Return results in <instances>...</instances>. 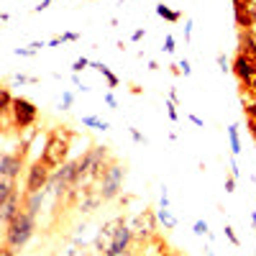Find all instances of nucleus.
I'll return each instance as SVG.
<instances>
[{
    "mask_svg": "<svg viewBox=\"0 0 256 256\" xmlns=\"http://www.w3.org/2000/svg\"><path fill=\"white\" fill-rule=\"evenodd\" d=\"M126 223V218L123 216H116V218H110L108 223H102V228L98 230V236H95V251L98 254H108V248L113 246V238H116V233H118V228Z\"/></svg>",
    "mask_w": 256,
    "mask_h": 256,
    "instance_id": "obj_7",
    "label": "nucleus"
},
{
    "mask_svg": "<svg viewBox=\"0 0 256 256\" xmlns=\"http://www.w3.org/2000/svg\"><path fill=\"white\" fill-rule=\"evenodd\" d=\"M16 82L18 84H36L38 80L36 77H26V74H16Z\"/></svg>",
    "mask_w": 256,
    "mask_h": 256,
    "instance_id": "obj_31",
    "label": "nucleus"
},
{
    "mask_svg": "<svg viewBox=\"0 0 256 256\" xmlns=\"http://www.w3.org/2000/svg\"><path fill=\"white\" fill-rule=\"evenodd\" d=\"M24 162H26V154H3L0 156V177H18L20 174V169H24Z\"/></svg>",
    "mask_w": 256,
    "mask_h": 256,
    "instance_id": "obj_10",
    "label": "nucleus"
},
{
    "mask_svg": "<svg viewBox=\"0 0 256 256\" xmlns=\"http://www.w3.org/2000/svg\"><path fill=\"white\" fill-rule=\"evenodd\" d=\"M230 72L238 77V82L244 84L254 72H256V62L251 59V56H246V54H236V59L230 62Z\"/></svg>",
    "mask_w": 256,
    "mask_h": 256,
    "instance_id": "obj_11",
    "label": "nucleus"
},
{
    "mask_svg": "<svg viewBox=\"0 0 256 256\" xmlns=\"http://www.w3.org/2000/svg\"><path fill=\"white\" fill-rule=\"evenodd\" d=\"M56 256H77V251H74V248H64V251L56 254Z\"/></svg>",
    "mask_w": 256,
    "mask_h": 256,
    "instance_id": "obj_45",
    "label": "nucleus"
},
{
    "mask_svg": "<svg viewBox=\"0 0 256 256\" xmlns=\"http://www.w3.org/2000/svg\"><path fill=\"white\" fill-rule=\"evenodd\" d=\"M156 16H162L164 20H169V24H177V20L182 18V10H172L169 6L159 3V6H156Z\"/></svg>",
    "mask_w": 256,
    "mask_h": 256,
    "instance_id": "obj_19",
    "label": "nucleus"
},
{
    "mask_svg": "<svg viewBox=\"0 0 256 256\" xmlns=\"http://www.w3.org/2000/svg\"><path fill=\"white\" fill-rule=\"evenodd\" d=\"M10 118H13V126L18 131H26L31 128L38 118V108L28 100V98H16L13 100V110H10Z\"/></svg>",
    "mask_w": 256,
    "mask_h": 256,
    "instance_id": "obj_6",
    "label": "nucleus"
},
{
    "mask_svg": "<svg viewBox=\"0 0 256 256\" xmlns=\"http://www.w3.org/2000/svg\"><path fill=\"white\" fill-rule=\"evenodd\" d=\"M246 123H248V134L256 138V118H251V120H246Z\"/></svg>",
    "mask_w": 256,
    "mask_h": 256,
    "instance_id": "obj_39",
    "label": "nucleus"
},
{
    "mask_svg": "<svg viewBox=\"0 0 256 256\" xmlns=\"http://www.w3.org/2000/svg\"><path fill=\"white\" fill-rule=\"evenodd\" d=\"M52 182V166L44 162V159H36L28 164L26 169V195H31V192H41L46 190Z\"/></svg>",
    "mask_w": 256,
    "mask_h": 256,
    "instance_id": "obj_5",
    "label": "nucleus"
},
{
    "mask_svg": "<svg viewBox=\"0 0 256 256\" xmlns=\"http://www.w3.org/2000/svg\"><path fill=\"white\" fill-rule=\"evenodd\" d=\"M216 59H218V70H220L223 74H228V72H230V62L226 59V54H218Z\"/></svg>",
    "mask_w": 256,
    "mask_h": 256,
    "instance_id": "obj_24",
    "label": "nucleus"
},
{
    "mask_svg": "<svg viewBox=\"0 0 256 256\" xmlns=\"http://www.w3.org/2000/svg\"><path fill=\"white\" fill-rule=\"evenodd\" d=\"M100 202H105L100 187H80V198H77L74 210L77 212H92L100 208Z\"/></svg>",
    "mask_w": 256,
    "mask_h": 256,
    "instance_id": "obj_8",
    "label": "nucleus"
},
{
    "mask_svg": "<svg viewBox=\"0 0 256 256\" xmlns=\"http://www.w3.org/2000/svg\"><path fill=\"white\" fill-rule=\"evenodd\" d=\"M228 138H230V152L233 156L241 154V136H238V123H230L228 126Z\"/></svg>",
    "mask_w": 256,
    "mask_h": 256,
    "instance_id": "obj_16",
    "label": "nucleus"
},
{
    "mask_svg": "<svg viewBox=\"0 0 256 256\" xmlns=\"http://www.w3.org/2000/svg\"><path fill=\"white\" fill-rule=\"evenodd\" d=\"M72 102H74V95H72V92H62V105H59L62 110H70Z\"/></svg>",
    "mask_w": 256,
    "mask_h": 256,
    "instance_id": "obj_25",
    "label": "nucleus"
},
{
    "mask_svg": "<svg viewBox=\"0 0 256 256\" xmlns=\"http://www.w3.org/2000/svg\"><path fill=\"white\" fill-rule=\"evenodd\" d=\"M251 34H254V36H256V24H254V28H251Z\"/></svg>",
    "mask_w": 256,
    "mask_h": 256,
    "instance_id": "obj_48",
    "label": "nucleus"
},
{
    "mask_svg": "<svg viewBox=\"0 0 256 256\" xmlns=\"http://www.w3.org/2000/svg\"><path fill=\"white\" fill-rule=\"evenodd\" d=\"M90 67H92L95 72H100V74H102L105 80H108V88H118V77H116V74H113V72H110L108 67H105V64H100V62H92Z\"/></svg>",
    "mask_w": 256,
    "mask_h": 256,
    "instance_id": "obj_20",
    "label": "nucleus"
},
{
    "mask_svg": "<svg viewBox=\"0 0 256 256\" xmlns=\"http://www.w3.org/2000/svg\"><path fill=\"white\" fill-rule=\"evenodd\" d=\"M0 256H18V251H16V248H10L8 244H3V248H0Z\"/></svg>",
    "mask_w": 256,
    "mask_h": 256,
    "instance_id": "obj_37",
    "label": "nucleus"
},
{
    "mask_svg": "<svg viewBox=\"0 0 256 256\" xmlns=\"http://www.w3.org/2000/svg\"><path fill=\"white\" fill-rule=\"evenodd\" d=\"M162 49H164L166 54H172V52H174V36H172V34L164 38V46H162Z\"/></svg>",
    "mask_w": 256,
    "mask_h": 256,
    "instance_id": "obj_30",
    "label": "nucleus"
},
{
    "mask_svg": "<svg viewBox=\"0 0 256 256\" xmlns=\"http://www.w3.org/2000/svg\"><path fill=\"white\" fill-rule=\"evenodd\" d=\"M16 54H18V56H34L36 52H34L31 46H20V49H16Z\"/></svg>",
    "mask_w": 256,
    "mask_h": 256,
    "instance_id": "obj_35",
    "label": "nucleus"
},
{
    "mask_svg": "<svg viewBox=\"0 0 256 256\" xmlns=\"http://www.w3.org/2000/svg\"><path fill=\"white\" fill-rule=\"evenodd\" d=\"M190 34H192V20L187 18V24H184V38L190 41Z\"/></svg>",
    "mask_w": 256,
    "mask_h": 256,
    "instance_id": "obj_43",
    "label": "nucleus"
},
{
    "mask_svg": "<svg viewBox=\"0 0 256 256\" xmlns=\"http://www.w3.org/2000/svg\"><path fill=\"white\" fill-rule=\"evenodd\" d=\"M244 90H246V92H251V95H256V72L244 82Z\"/></svg>",
    "mask_w": 256,
    "mask_h": 256,
    "instance_id": "obj_27",
    "label": "nucleus"
},
{
    "mask_svg": "<svg viewBox=\"0 0 256 256\" xmlns=\"http://www.w3.org/2000/svg\"><path fill=\"white\" fill-rule=\"evenodd\" d=\"M123 180H126V166L116 159L108 169H105V174H102L100 182H98V187H100V192H102V200H105V202H110V200H116V198L120 195Z\"/></svg>",
    "mask_w": 256,
    "mask_h": 256,
    "instance_id": "obj_3",
    "label": "nucleus"
},
{
    "mask_svg": "<svg viewBox=\"0 0 256 256\" xmlns=\"http://www.w3.org/2000/svg\"><path fill=\"white\" fill-rule=\"evenodd\" d=\"M105 105H108V108H113V110L118 108V100L113 98V92H105Z\"/></svg>",
    "mask_w": 256,
    "mask_h": 256,
    "instance_id": "obj_32",
    "label": "nucleus"
},
{
    "mask_svg": "<svg viewBox=\"0 0 256 256\" xmlns=\"http://www.w3.org/2000/svg\"><path fill=\"white\" fill-rule=\"evenodd\" d=\"M16 177H0V202L8 200L10 195H16Z\"/></svg>",
    "mask_w": 256,
    "mask_h": 256,
    "instance_id": "obj_15",
    "label": "nucleus"
},
{
    "mask_svg": "<svg viewBox=\"0 0 256 256\" xmlns=\"http://www.w3.org/2000/svg\"><path fill=\"white\" fill-rule=\"evenodd\" d=\"M251 226L256 228V212H251Z\"/></svg>",
    "mask_w": 256,
    "mask_h": 256,
    "instance_id": "obj_47",
    "label": "nucleus"
},
{
    "mask_svg": "<svg viewBox=\"0 0 256 256\" xmlns=\"http://www.w3.org/2000/svg\"><path fill=\"white\" fill-rule=\"evenodd\" d=\"M230 174H233V177H238V174H241V169H238V164H236V159H233V162H230Z\"/></svg>",
    "mask_w": 256,
    "mask_h": 256,
    "instance_id": "obj_40",
    "label": "nucleus"
},
{
    "mask_svg": "<svg viewBox=\"0 0 256 256\" xmlns=\"http://www.w3.org/2000/svg\"><path fill=\"white\" fill-rule=\"evenodd\" d=\"M128 134H131V138H134L136 144H146V136H144V134H138V128H134V126H131V128H128Z\"/></svg>",
    "mask_w": 256,
    "mask_h": 256,
    "instance_id": "obj_29",
    "label": "nucleus"
},
{
    "mask_svg": "<svg viewBox=\"0 0 256 256\" xmlns=\"http://www.w3.org/2000/svg\"><path fill=\"white\" fill-rule=\"evenodd\" d=\"M156 218H159V223H162L166 230H174V228H177V218L169 212V208H159V210H156Z\"/></svg>",
    "mask_w": 256,
    "mask_h": 256,
    "instance_id": "obj_18",
    "label": "nucleus"
},
{
    "mask_svg": "<svg viewBox=\"0 0 256 256\" xmlns=\"http://www.w3.org/2000/svg\"><path fill=\"white\" fill-rule=\"evenodd\" d=\"M190 120H192V123H195V126H200V128L205 126V123H202V118H198V116H190Z\"/></svg>",
    "mask_w": 256,
    "mask_h": 256,
    "instance_id": "obj_46",
    "label": "nucleus"
},
{
    "mask_svg": "<svg viewBox=\"0 0 256 256\" xmlns=\"http://www.w3.org/2000/svg\"><path fill=\"white\" fill-rule=\"evenodd\" d=\"M156 223H159V218H156V212H154V210H141L138 216L131 220L134 241L141 244V246H146L152 238H156V236H159V233H156V230H159Z\"/></svg>",
    "mask_w": 256,
    "mask_h": 256,
    "instance_id": "obj_4",
    "label": "nucleus"
},
{
    "mask_svg": "<svg viewBox=\"0 0 256 256\" xmlns=\"http://www.w3.org/2000/svg\"><path fill=\"white\" fill-rule=\"evenodd\" d=\"M13 95H10V88H0V116H8L13 110Z\"/></svg>",
    "mask_w": 256,
    "mask_h": 256,
    "instance_id": "obj_17",
    "label": "nucleus"
},
{
    "mask_svg": "<svg viewBox=\"0 0 256 256\" xmlns=\"http://www.w3.org/2000/svg\"><path fill=\"white\" fill-rule=\"evenodd\" d=\"M34 230H36V218L31 212L20 210L18 218H13L8 226H6V244L16 251H20L31 238H34Z\"/></svg>",
    "mask_w": 256,
    "mask_h": 256,
    "instance_id": "obj_2",
    "label": "nucleus"
},
{
    "mask_svg": "<svg viewBox=\"0 0 256 256\" xmlns=\"http://www.w3.org/2000/svg\"><path fill=\"white\" fill-rule=\"evenodd\" d=\"M192 230H195V236H205V233H208V223L205 220H195Z\"/></svg>",
    "mask_w": 256,
    "mask_h": 256,
    "instance_id": "obj_28",
    "label": "nucleus"
},
{
    "mask_svg": "<svg viewBox=\"0 0 256 256\" xmlns=\"http://www.w3.org/2000/svg\"><path fill=\"white\" fill-rule=\"evenodd\" d=\"M34 52H38V49H44V46H49V44H44V41H34V44H28Z\"/></svg>",
    "mask_w": 256,
    "mask_h": 256,
    "instance_id": "obj_42",
    "label": "nucleus"
},
{
    "mask_svg": "<svg viewBox=\"0 0 256 256\" xmlns=\"http://www.w3.org/2000/svg\"><path fill=\"white\" fill-rule=\"evenodd\" d=\"M226 192H236V177H226Z\"/></svg>",
    "mask_w": 256,
    "mask_h": 256,
    "instance_id": "obj_34",
    "label": "nucleus"
},
{
    "mask_svg": "<svg viewBox=\"0 0 256 256\" xmlns=\"http://www.w3.org/2000/svg\"><path fill=\"white\" fill-rule=\"evenodd\" d=\"M223 230H226V238H228V241H230V244H233V246H241V238H238V236H236V230H233V228H230V226H226V228H223Z\"/></svg>",
    "mask_w": 256,
    "mask_h": 256,
    "instance_id": "obj_23",
    "label": "nucleus"
},
{
    "mask_svg": "<svg viewBox=\"0 0 256 256\" xmlns=\"http://www.w3.org/2000/svg\"><path fill=\"white\" fill-rule=\"evenodd\" d=\"M20 210H24V198H20V192H16V195H10L8 200L0 202V218H3V223L8 226L13 218H18Z\"/></svg>",
    "mask_w": 256,
    "mask_h": 256,
    "instance_id": "obj_12",
    "label": "nucleus"
},
{
    "mask_svg": "<svg viewBox=\"0 0 256 256\" xmlns=\"http://www.w3.org/2000/svg\"><path fill=\"white\" fill-rule=\"evenodd\" d=\"M144 38V28H136L134 34H131V41H141Z\"/></svg>",
    "mask_w": 256,
    "mask_h": 256,
    "instance_id": "obj_41",
    "label": "nucleus"
},
{
    "mask_svg": "<svg viewBox=\"0 0 256 256\" xmlns=\"http://www.w3.org/2000/svg\"><path fill=\"white\" fill-rule=\"evenodd\" d=\"M131 244H136L134 241V230H131V226H128V223H123L118 228V233H116V238H113V246L108 248V254H105V256H126L128 251H131Z\"/></svg>",
    "mask_w": 256,
    "mask_h": 256,
    "instance_id": "obj_9",
    "label": "nucleus"
},
{
    "mask_svg": "<svg viewBox=\"0 0 256 256\" xmlns=\"http://www.w3.org/2000/svg\"><path fill=\"white\" fill-rule=\"evenodd\" d=\"M74 134L67 126H56L46 134V144L41 148V159H44L52 169H59L62 164H67L70 156V144H72Z\"/></svg>",
    "mask_w": 256,
    "mask_h": 256,
    "instance_id": "obj_1",
    "label": "nucleus"
},
{
    "mask_svg": "<svg viewBox=\"0 0 256 256\" xmlns=\"http://www.w3.org/2000/svg\"><path fill=\"white\" fill-rule=\"evenodd\" d=\"M59 38H62V44H64V41H80V34H74V31H67V34H62Z\"/></svg>",
    "mask_w": 256,
    "mask_h": 256,
    "instance_id": "obj_33",
    "label": "nucleus"
},
{
    "mask_svg": "<svg viewBox=\"0 0 256 256\" xmlns=\"http://www.w3.org/2000/svg\"><path fill=\"white\" fill-rule=\"evenodd\" d=\"M162 208H169V198H166V187H162Z\"/></svg>",
    "mask_w": 256,
    "mask_h": 256,
    "instance_id": "obj_44",
    "label": "nucleus"
},
{
    "mask_svg": "<svg viewBox=\"0 0 256 256\" xmlns=\"http://www.w3.org/2000/svg\"><path fill=\"white\" fill-rule=\"evenodd\" d=\"M90 64H92L90 59H84V56H80V59H77V62L72 64V72H74V74H80V72H82L84 67H90Z\"/></svg>",
    "mask_w": 256,
    "mask_h": 256,
    "instance_id": "obj_22",
    "label": "nucleus"
},
{
    "mask_svg": "<svg viewBox=\"0 0 256 256\" xmlns=\"http://www.w3.org/2000/svg\"><path fill=\"white\" fill-rule=\"evenodd\" d=\"M49 6H52V0H41V3H38V6L34 8V10H36V13H41V10H46Z\"/></svg>",
    "mask_w": 256,
    "mask_h": 256,
    "instance_id": "obj_38",
    "label": "nucleus"
},
{
    "mask_svg": "<svg viewBox=\"0 0 256 256\" xmlns=\"http://www.w3.org/2000/svg\"><path fill=\"white\" fill-rule=\"evenodd\" d=\"M44 198H46V190L31 192V195H24V210L31 212V216L36 218V216H38V210H41V205H44Z\"/></svg>",
    "mask_w": 256,
    "mask_h": 256,
    "instance_id": "obj_14",
    "label": "nucleus"
},
{
    "mask_svg": "<svg viewBox=\"0 0 256 256\" xmlns=\"http://www.w3.org/2000/svg\"><path fill=\"white\" fill-rule=\"evenodd\" d=\"M82 126H90V128H95V131H108V120H102V118H98V116H84L82 118Z\"/></svg>",
    "mask_w": 256,
    "mask_h": 256,
    "instance_id": "obj_21",
    "label": "nucleus"
},
{
    "mask_svg": "<svg viewBox=\"0 0 256 256\" xmlns=\"http://www.w3.org/2000/svg\"><path fill=\"white\" fill-rule=\"evenodd\" d=\"M166 116L172 118V120H180V113H177V102L166 100Z\"/></svg>",
    "mask_w": 256,
    "mask_h": 256,
    "instance_id": "obj_26",
    "label": "nucleus"
},
{
    "mask_svg": "<svg viewBox=\"0 0 256 256\" xmlns=\"http://www.w3.org/2000/svg\"><path fill=\"white\" fill-rule=\"evenodd\" d=\"M233 16H236V26H238L241 31H251L254 24H256V18L244 8V3H233Z\"/></svg>",
    "mask_w": 256,
    "mask_h": 256,
    "instance_id": "obj_13",
    "label": "nucleus"
},
{
    "mask_svg": "<svg viewBox=\"0 0 256 256\" xmlns=\"http://www.w3.org/2000/svg\"><path fill=\"white\" fill-rule=\"evenodd\" d=\"M180 70H182V74H184V77H190V74H192V67H190V62H187V59H182V62H180Z\"/></svg>",
    "mask_w": 256,
    "mask_h": 256,
    "instance_id": "obj_36",
    "label": "nucleus"
}]
</instances>
